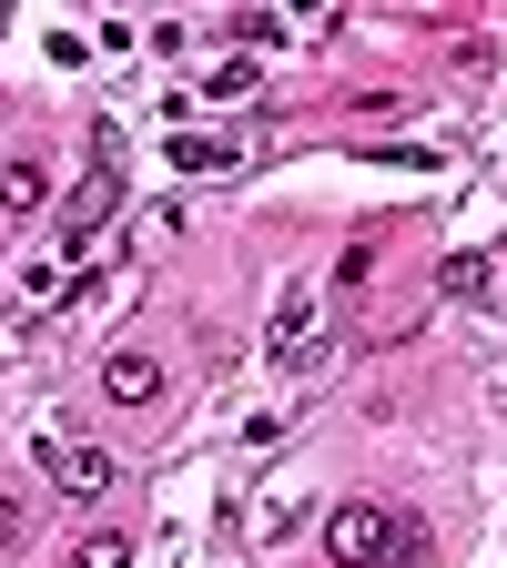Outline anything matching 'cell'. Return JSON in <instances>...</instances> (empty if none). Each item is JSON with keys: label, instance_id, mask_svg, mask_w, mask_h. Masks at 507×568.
I'll use <instances>...</instances> for the list:
<instances>
[{"label": "cell", "instance_id": "cell-9", "mask_svg": "<svg viewBox=\"0 0 507 568\" xmlns=\"http://www.w3.org/2000/svg\"><path fill=\"white\" fill-rule=\"evenodd\" d=\"M447 295H457V305H477V295H487V264H477V254H457V264H447Z\"/></svg>", "mask_w": 507, "mask_h": 568}, {"label": "cell", "instance_id": "cell-2", "mask_svg": "<svg viewBox=\"0 0 507 568\" xmlns=\"http://www.w3.org/2000/svg\"><path fill=\"white\" fill-rule=\"evenodd\" d=\"M315 325H325V284H284V295H274V315H264V366L315 376V366H325Z\"/></svg>", "mask_w": 507, "mask_h": 568}, {"label": "cell", "instance_id": "cell-6", "mask_svg": "<svg viewBox=\"0 0 507 568\" xmlns=\"http://www.w3.org/2000/svg\"><path fill=\"white\" fill-rule=\"evenodd\" d=\"M41 203H51V173L41 163H0V224H31Z\"/></svg>", "mask_w": 507, "mask_h": 568}, {"label": "cell", "instance_id": "cell-3", "mask_svg": "<svg viewBox=\"0 0 507 568\" xmlns=\"http://www.w3.org/2000/svg\"><path fill=\"white\" fill-rule=\"evenodd\" d=\"M31 457H41V477H51L61 497H82V508H92V497H112V477H122V467H112L92 437H41Z\"/></svg>", "mask_w": 507, "mask_h": 568}, {"label": "cell", "instance_id": "cell-7", "mask_svg": "<svg viewBox=\"0 0 507 568\" xmlns=\"http://www.w3.org/2000/svg\"><path fill=\"white\" fill-rule=\"evenodd\" d=\"M71 568H132V538L122 528H92L82 548H71Z\"/></svg>", "mask_w": 507, "mask_h": 568}, {"label": "cell", "instance_id": "cell-4", "mask_svg": "<svg viewBox=\"0 0 507 568\" xmlns=\"http://www.w3.org/2000/svg\"><path fill=\"white\" fill-rule=\"evenodd\" d=\"M102 396H112V406H153V396H163V355H153V345H112V355H102Z\"/></svg>", "mask_w": 507, "mask_h": 568}, {"label": "cell", "instance_id": "cell-5", "mask_svg": "<svg viewBox=\"0 0 507 568\" xmlns=\"http://www.w3.org/2000/svg\"><path fill=\"white\" fill-rule=\"evenodd\" d=\"M244 142L234 132H173V173H234Z\"/></svg>", "mask_w": 507, "mask_h": 568}, {"label": "cell", "instance_id": "cell-1", "mask_svg": "<svg viewBox=\"0 0 507 568\" xmlns=\"http://www.w3.org/2000/svg\"><path fill=\"white\" fill-rule=\"evenodd\" d=\"M325 558L335 568H406L416 558V518L376 508V497H345V508L325 518Z\"/></svg>", "mask_w": 507, "mask_h": 568}, {"label": "cell", "instance_id": "cell-10", "mask_svg": "<svg viewBox=\"0 0 507 568\" xmlns=\"http://www.w3.org/2000/svg\"><path fill=\"white\" fill-rule=\"evenodd\" d=\"M21 528H31V508H21L11 487H0V548H21Z\"/></svg>", "mask_w": 507, "mask_h": 568}, {"label": "cell", "instance_id": "cell-8", "mask_svg": "<svg viewBox=\"0 0 507 568\" xmlns=\"http://www.w3.org/2000/svg\"><path fill=\"white\" fill-rule=\"evenodd\" d=\"M234 41H254V51H274V41H284V11H234Z\"/></svg>", "mask_w": 507, "mask_h": 568}]
</instances>
